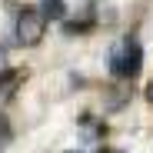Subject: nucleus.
I'll list each match as a JSON object with an SVG mask.
<instances>
[{"instance_id": "nucleus-2", "label": "nucleus", "mask_w": 153, "mask_h": 153, "mask_svg": "<svg viewBox=\"0 0 153 153\" xmlns=\"http://www.w3.org/2000/svg\"><path fill=\"white\" fill-rule=\"evenodd\" d=\"M43 33H47V17H43V10H23V13L17 17V40H20L23 47H37V43L43 40Z\"/></svg>"}, {"instance_id": "nucleus-5", "label": "nucleus", "mask_w": 153, "mask_h": 153, "mask_svg": "<svg viewBox=\"0 0 153 153\" xmlns=\"http://www.w3.org/2000/svg\"><path fill=\"white\" fill-rule=\"evenodd\" d=\"M4 63H7V50L0 47V73H4Z\"/></svg>"}, {"instance_id": "nucleus-4", "label": "nucleus", "mask_w": 153, "mask_h": 153, "mask_svg": "<svg viewBox=\"0 0 153 153\" xmlns=\"http://www.w3.org/2000/svg\"><path fill=\"white\" fill-rule=\"evenodd\" d=\"M7 133H10V130H7V120L0 117V140H7Z\"/></svg>"}, {"instance_id": "nucleus-1", "label": "nucleus", "mask_w": 153, "mask_h": 153, "mask_svg": "<svg viewBox=\"0 0 153 153\" xmlns=\"http://www.w3.org/2000/svg\"><path fill=\"white\" fill-rule=\"evenodd\" d=\"M143 67V50L137 40H120L110 50V70L117 76H137Z\"/></svg>"}, {"instance_id": "nucleus-3", "label": "nucleus", "mask_w": 153, "mask_h": 153, "mask_svg": "<svg viewBox=\"0 0 153 153\" xmlns=\"http://www.w3.org/2000/svg\"><path fill=\"white\" fill-rule=\"evenodd\" d=\"M63 13H67V4H63V0H43V17L60 20Z\"/></svg>"}]
</instances>
